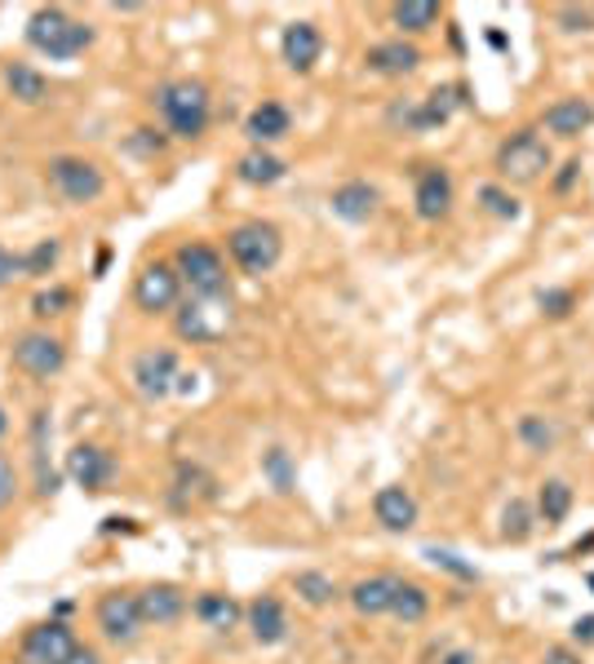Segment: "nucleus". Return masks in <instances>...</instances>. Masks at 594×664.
<instances>
[{
	"label": "nucleus",
	"mask_w": 594,
	"mask_h": 664,
	"mask_svg": "<svg viewBox=\"0 0 594 664\" xmlns=\"http://www.w3.org/2000/svg\"><path fill=\"white\" fill-rule=\"evenodd\" d=\"M28 45L36 54H45V58H59V63L63 58H81L94 45V28L81 23V19H72L67 10L50 6V10H36L28 19Z\"/></svg>",
	"instance_id": "1"
},
{
	"label": "nucleus",
	"mask_w": 594,
	"mask_h": 664,
	"mask_svg": "<svg viewBox=\"0 0 594 664\" xmlns=\"http://www.w3.org/2000/svg\"><path fill=\"white\" fill-rule=\"evenodd\" d=\"M156 107L173 138H200L209 129V89L200 81H165L156 89Z\"/></svg>",
	"instance_id": "2"
},
{
	"label": "nucleus",
	"mask_w": 594,
	"mask_h": 664,
	"mask_svg": "<svg viewBox=\"0 0 594 664\" xmlns=\"http://www.w3.org/2000/svg\"><path fill=\"white\" fill-rule=\"evenodd\" d=\"M235 323V310H231V292H218V297H187L182 310L173 314V328L182 342H195V346H209L218 338H226Z\"/></svg>",
	"instance_id": "3"
},
{
	"label": "nucleus",
	"mask_w": 594,
	"mask_h": 664,
	"mask_svg": "<svg viewBox=\"0 0 594 664\" xmlns=\"http://www.w3.org/2000/svg\"><path fill=\"white\" fill-rule=\"evenodd\" d=\"M226 248H231V257L244 275H266L284 257V235L271 222H244L226 235Z\"/></svg>",
	"instance_id": "4"
},
{
	"label": "nucleus",
	"mask_w": 594,
	"mask_h": 664,
	"mask_svg": "<svg viewBox=\"0 0 594 664\" xmlns=\"http://www.w3.org/2000/svg\"><path fill=\"white\" fill-rule=\"evenodd\" d=\"M545 169H550V147H545V138H541L537 129H519V133H510V138L497 147V173H501L506 182L528 186V182H537Z\"/></svg>",
	"instance_id": "5"
},
{
	"label": "nucleus",
	"mask_w": 594,
	"mask_h": 664,
	"mask_svg": "<svg viewBox=\"0 0 594 664\" xmlns=\"http://www.w3.org/2000/svg\"><path fill=\"white\" fill-rule=\"evenodd\" d=\"M45 178H50V186H54L67 204H94V200L107 191L103 169H98L94 160H85V156H54L50 169H45Z\"/></svg>",
	"instance_id": "6"
},
{
	"label": "nucleus",
	"mask_w": 594,
	"mask_h": 664,
	"mask_svg": "<svg viewBox=\"0 0 594 664\" xmlns=\"http://www.w3.org/2000/svg\"><path fill=\"white\" fill-rule=\"evenodd\" d=\"M173 270L191 288V297H218V292H226V261L209 244H182Z\"/></svg>",
	"instance_id": "7"
},
{
	"label": "nucleus",
	"mask_w": 594,
	"mask_h": 664,
	"mask_svg": "<svg viewBox=\"0 0 594 664\" xmlns=\"http://www.w3.org/2000/svg\"><path fill=\"white\" fill-rule=\"evenodd\" d=\"M10 355H14V368H23L36 382H50L67 368V351L59 338H50V332H23V338H14Z\"/></svg>",
	"instance_id": "8"
},
{
	"label": "nucleus",
	"mask_w": 594,
	"mask_h": 664,
	"mask_svg": "<svg viewBox=\"0 0 594 664\" xmlns=\"http://www.w3.org/2000/svg\"><path fill=\"white\" fill-rule=\"evenodd\" d=\"M76 651L81 642L63 620H41L23 638V664H67Z\"/></svg>",
	"instance_id": "9"
},
{
	"label": "nucleus",
	"mask_w": 594,
	"mask_h": 664,
	"mask_svg": "<svg viewBox=\"0 0 594 664\" xmlns=\"http://www.w3.org/2000/svg\"><path fill=\"white\" fill-rule=\"evenodd\" d=\"M178 292H182V279H178V270L165 266V261H147V266L138 270V279H134V301H138V310H147V314L173 310V306H178Z\"/></svg>",
	"instance_id": "10"
},
{
	"label": "nucleus",
	"mask_w": 594,
	"mask_h": 664,
	"mask_svg": "<svg viewBox=\"0 0 594 664\" xmlns=\"http://www.w3.org/2000/svg\"><path fill=\"white\" fill-rule=\"evenodd\" d=\"M178 377H182V368H178L173 351H142L134 360V386L142 399H169Z\"/></svg>",
	"instance_id": "11"
},
{
	"label": "nucleus",
	"mask_w": 594,
	"mask_h": 664,
	"mask_svg": "<svg viewBox=\"0 0 594 664\" xmlns=\"http://www.w3.org/2000/svg\"><path fill=\"white\" fill-rule=\"evenodd\" d=\"M112 474H116V461H112L107 448H98V443H76V448L67 452V479H72L81 492H103V488L112 483Z\"/></svg>",
	"instance_id": "12"
},
{
	"label": "nucleus",
	"mask_w": 594,
	"mask_h": 664,
	"mask_svg": "<svg viewBox=\"0 0 594 664\" xmlns=\"http://www.w3.org/2000/svg\"><path fill=\"white\" fill-rule=\"evenodd\" d=\"M98 629L112 642H134L142 633V611H138V593H103L98 598Z\"/></svg>",
	"instance_id": "13"
},
{
	"label": "nucleus",
	"mask_w": 594,
	"mask_h": 664,
	"mask_svg": "<svg viewBox=\"0 0 594 664\" xmlns=\"http://www.w3.org/2000/svg\"><path fill=\"white\" fill-rule=\"evenodd\" d=\"M413 204H417V217H426V222L448 217V208H453V178H448V169H439V164H422V173H417V191H413Z\"/></svg>",
	"instance_id": "14"
},
{
	"label": "nucleus",
	"mask_w": 594,
	"mask_h": 664,
	"mask_svg": "<svg viewBox=\"0 0 594 664\" xmlns=\"http://www.w3.org/2000/svg\"><path fill=\"white\" fill-rule=\"evenodd\" d=\"M279 54H284V63H288L293 72H311V67L320 63V54H325L320 28H316V23H288L284 36H279Z\"/></svg>",
	"instance_id": "15"
},
{
	"label": "nucleus",
	"mask_w": 594,
	"mask_h": 664,
	"mask_svg": "<svg viewBox=\"0 0 594 664\" xmlns=\"http://www.w3.org/2000/svg\"><path fill=\"white\" fill-rule=\"evenodd\" d=\"M138 611H142V624H178L182 611H187V593L178 585H147L138 593Z\"/></svg>",
	"instance_id": "16"
},
{
	"label": "nucleus",
	"mask_w": 594,
	"mask_h": 664,
	"mask_svg": "<svg viewBox=\"0 0 594 664\" xmlns=\"http://www.w3.org/2000/svg\"><path fill=\"white\" fill-rule=\"evenodd\" d=\"M248 629H253V638H257L262 646H279V642L288 638V615H284L279 598H271V593L253 598V602H248Z\"/></svg>",
	"instance_id": "17"
},
{
	"label": "nucleus",
	"mask_w": 594,
	"mask_h": 664,
	"mask_svg": "<svg viewBox=\"0 0 594 664\" xmlns=\"http://www.w3.org/2000/svg\"><path fill=\"white\" fill-rule=\"evenodd\" d=\"M378 186H369V182H342L338 191H333V213L342 217V222H351V226H360V222H369L373 213H378Z\"/></svg>",
	"instance_id": "18"
},
{
	"label": "nucleus",
	"mask_w": 594,
	"mask_h": 664,
	"mask_svg": "<svg viewBox=\"0 0 594 664\" xmlns=\"http://www.w3.org/2000/svg\"><path fill=\"white\" fill-rule=\"evenodd\" d=\"M373 514H378V523L386 527V532H409L413 523H417V501L404 492V488H382L378 496H373Z\"/></svg>",
	"instance_id": "19"
},
{
	"label": "nucleus",
	"mask_w": 594,
	"mask_h": 664,
	"mask_svg": "<svg viewBox=\"0 0 594 664\" xmlns=\"http://www.w3.org/2000/svg\"><path fill=\"white\" fill-rule=\"evenodd\" d=\"M364 63H369V72H378V76H409V72H417L422 50L409 45V41H386V45H373Z\"/></svg>",
	"instance_id": "20"
},
{
	"label": "nucleus",
	"mask_w": 594,
	"mask_h": 664,
	"mask_svg": "<svg viewBox=\"0 0 594 664\" xmlns=\"http://www.w3.org/2000/svg\"><path fill=\"white\" fill-rule=\"evenodd\" d=\"M590 125H594V107L585 98H563V103H554L545 111V129L554 138H581Z\"/></svg>",
	"instance_id": "21"
},
{
	"label": "nucleus",
	"mask_w": 594,
	"mask_h": 664,
	"mask_svg": "<svg viewBox=\"0 0 594 664\" xmlns=\"http://www.w3.org/2000/svg\"><path fill=\"white\" fill-rule=\"evenodd\" d=\"M288 129H293V116H288V107H279V103H262V107H253L248 120H244V133H248V142H257V147L279 142Z\"/></svg>",
	"instance_id": "22"
},
{
	"label": "nucleus",
	"mask_w": 594,
	"mask_h": 664,
	"mask_svg": "<svg viewBox=\"0 0 594 664\" xmlns=\"http://www.w3.org/2000/svg\"><path fill=\"white\" fill-rule=\"evenodd\" d=\"M395 585L400 576H369L351 589V602L360 615H391V602H395Z\"/></svg>",
	"instance_id": "23"
},
{
	"label": "nucleus",
	"mask_w": 594,
	"mask_h": 664,
	"mask_svg": "<svg viewBox=\"0 0 594 664\" xmlns=\"http://www.w3.org/2000/svg\"><path fill=\"white\" fill-rule=\"evenodd\" d=\"M191 611H195V620L204 624V629H218V633H231L235 624H240V602L235 598H226V593H200L195 602H191Z\"/></svg>",
	"instance_id": "24"
},
{
	"label": "nucleus",
	"mask_w": 594,
	"mask_h": 664,
	"mask_svg": "<svg viewBox=\"0 0 594 664\" xmlns=\"http://www.w3.org/2000/svg\"><path fill=\"white\" fill-rule=\"evenodd\" d=\"M462 94H466V89H435V94H426L422 107L409 111V125H413V129H435V125H444V120L466 103Z\"/></svg>",
	"instance_id": "25"
},
{
	"label": "nucleus",
	"mask_w": 594,
	"mask_h": 664,
	"mask_svg": "<svg viewBox=\"0 0 594 664\" xmlns=\"http://www.w3.org/2000/svg\"><path fill=\"white\" fill-rule=\"evenodd\" d=\"M6 85H10V94H14L23 107H36V103L50 98V76L36 72V67H28V63H10V67H6Z\"/></svg>",
	"instance_id": "26"
},
{
	"label": "nucleus",
	"mask_w": 594,
	"mask_h": 664,
	"mask_svg": "<svg viewBox=\"0 0 594 664\" xmlns=\"http://www.w3.org/2000/svg\"><path fill=\"white\" fill-rule=\"evenodd\" d=\"M235 173H240V182H248V186H275V182L288 173V164H284L279 156H271V151L253 147L248 156H240Z\"/></svg>",
	"instance_id": "27"
},
{
	"label": "nucleus",
	"mask_w": 594,
	"mask_h": 664,
	"mask_svg": "<svg viewBox=\"0 0 594 664\" xmlns=\"http://www.w3.org/2000/svg\"><path fill=\"white\" fill-rule=\"evenodd\" d=\"M391 19H395L400 32L417 36V32H431L439 23V6H435V0H404V6L391 10Z\"/></svg>",
	"instance_id": "28"
},
{
	"label": "nucleus",
	"mask_w": 594,
	"mask_h": 664,
	"mask_svg": "<svg viewBox=\"0 0 594 664\" xmlns=\"http://www.w3.org/2000/svg\"><path fill=\"white\" fill-rule=\"evenodd\" d=\"M426 611H431V598H426V589H422V585H413V580H400V585H395L391 615H400L404 624H417Z\"/></svg>",
	"instance_id": "29"
},
{
	"label": "nucleus",
	"mask_w": 594,
	"mask_h": 664,
	"mask_svg": "<svg viewBox=\"0 0 594 664\" xmlns=\"http://www.w3.org/2000/svg\"><path fill=\"white\" fill-rule=\"evenodd\" d=\"M45 435H50V413L41 408L36 421H32V448H36V492L41 496H54L59 492V479L45 470Z\"/></svg>",
	"instance_id": "30"
},
{
	"label": "nucleus",
	"mask_w": 594,
	"mask_h": 664,
	"mask_svg": "<svg viewBox=\"0 0 594 664\" xmlns=\"http://www.w3.org/2000/svg\"><path fill=\"white\" fill-rule=\"evenodd\" d=\"M293 589L303 593L311 607H325V602L338 598V585H333L325 571H297V576H293Z\"/></svg>",
	"instance_id": "31"
},
{
	"label": "nucleus",
	"mask_w": 594,
	"mask_h": 664,
	"mask_svg": "<svg viewBox=\"0 0 594 664\" xmlns=\"http://www.w3.org/2000/svg\"><path fill=\"white\" fill-rule=\"evenodd\" d=\"M568 510H572V488L559 483V479H550V483L541 488V518H545V523H563Z\"/></svg>",
	"instance_id": "32"
},
{
	"label": "nucleus",
	"mask_w": 594,
	"mask_h": 664,
	"mask_svg": "<svg viewBox=\"0 0 594 664\" xmlns=\"http://www.w3.org/2000/svg\"><path fill=\"white\" fill-rule=\"evenodd\" d=\"M262 470H266V479L275 483V492H293V465H288V452H284V448H271V452L262 457Z\"/></svg>",
	"instance_id": "33"
},
{
	"label": "nucleus",
	"mask_w": 594,
	"mask_h": 664,
	"mask_svg": "<svg viewBox=\"0 0 594 664\" xmlns=\"http://www.w3.org/2000/svg\"><path fill=\"white\" fill-rule=\"evenodd\" d=\"M67 306H72V292H67V288H45V292L32 297V314H36V319H54V314H63Z\"/></svg>",
	"instance_id": "34"
},
{
	"label": "nucleus",
	"mask_w": 594,
	"mask_h": 664,
	"mask_svg": "<svg viewBox=\"0 0 594 664\" xmlns=\"http://www.w3.org/2000/svg\"><path fill=\"white\" fill-rule=\"evenodd\" d=\"M59 239H41L32 253H23V266H28V275H50V266L59 261Z\"/></svg>",
	"instance_id": "35"
},
{
	"label": "nucleus",
	"mask_w": 594,
	"mask_h": 664,
	"mask_svg": "<svg viewBox=\"0 0 594 664\" xmlns=\"http://www.w3.org/2000/svg\"><path fill=\"white\" fill-rule=\"evenodd\" d=\"M479 200H484V204H488V213H497L501 222H515V217H519V204H515L501 186H479Z\"/></svg>",
	"instance_id": "36"
},
{
	"label": "nucleus",
	"mask_w": 594,
	"mask_h": 664,
	"mask_svg": "<svg viewBox=\"0 0 594 664\" xmlns=\"http://www.w3.org/2000/svg\"><path fill=\"white\" fill-rule=\"evenodd\" d=\"M528 532H532L528 505H523V501H510V510H506V540H528Z\"/></svg>",
	"instance_id": "37"
},
{
	"label": "nucleus",
	"mask_w": 594,
	"mask_h": 664,
	"mask_svg": "<svg viewBox=\"0 0 594 664\" xmlns=\"http://www.w3.org/2000/svg\"><path fill=\"white\" fill-rule=\"evenodd\" d=\"M572 301H576V297H572L568 288H550V292H541V297H537L541 314H550V319H563V314L572 310Z\"/></svg>",
	"instance_id": "38"
},
{
	"label": "nucleus",
	"mask_w": 594,
	"mask_h": 664,
	"mask_svg": "<svg viewBox=\"0 0 594 664\" xmlns=\"http://www.w3.org/2000/svg\"><path fill=\"white\" fill-rule=\"evenodd\" d=\"M14 492H19V474H14L10 457L0 452V510H6V505H14Z\"/></svg>",
	"instance_id": "39"
},
{
	"label": "nucleus",
	"mask_w": 594,
	"mask_h": 664,
	"mask_svg": "<svg viewBox=\"0 0 594 664\" xmlns=\"http://www.w3.org/2000/svg\"><path fill=\"white\" fill-rule=\"evenodd\" d=\"M519 435H523V439H528L532 448H541V452H545V448L554 443V430H550V426H541L537 417H523V426H519Z\"/></svg>",
	"instance_id": "40"
},
{
	"label": "nucleus",
	"mask_w": 594,
	"mask_h": 664,
	"mask_svg": "<svg viewBox=\"0 0 594 664\" xmlns=\"http://www.w3.org/2000/svg\"><path fill=\"white\" fill-rule=\"evenodd\" d=\"M426 558L435 563V567H448L453 576H462V580H475V567H466L457 554H448V549H426Z\"/></svg>",
	"instance_id": "41"
},
{
	"label": "nucleus",
	"mask_w": 594,
	"mask_h": 664,
	"mask_svg": "<svg viewBox=\"0 0 594 664\" xmlns=\"http://www.w3.org/2000/svg\"><path fill=\"white\" fill-rule=\"evenodd\" d=\"M19 275H28L23 257H19V253H6V248H0V283H10V279H19Z\"/></svg>",
	"instance_id": "42"
},
{
	"label": "nucleus",
	"mask_w": 594,
	"mask_h": 664,
	"mask_svg": "<svg viewBox=\"0 0 594 664\" xmlns=\"http://www.w3.org/2000/svg\"><path fill=\"white\" fill-rule=\"evenodd\" d=\"M559 23H568V32H590L594 14L590 10H559Z\"/></svg>",
	"instance_id": "43"
},
{
	"label": "nucleus",
	"mask_w": 594,
	"mask_h": 664,
	"mask_svg": "<svg viewBox=\"0 0 594 664\" xmlns=\"http://www.w3.org/2000/svg\"><path fill=\"white\" fill-rule=\"evenodd\" d=\"M134 151H165V138L156 133V129H134Z\"/></svg>",
	"instance_id": "44"
},
{
	"label": "nucleus",
	"mask_w": 594,
	"mask_h": 664,
	"mask_svg": "<svg viewBox=\"0 0 594 664\" xmlns=\"http://www.w3.org/2000/svg\"><path fill=\"white\" fill-rule=\"evenodd\" d=\"M545 664H581V655L568 651V646H550V651H545Z\"/></svg>",
	"instance_id": "45"
},
{
	"label": "nucleus",
	"mask_w": 594,
	"mask_h": 664,
	"mask_svg": "<svg viewBox=\"0 0 594 664\" xmlns=\"http://www.w3.org/2000/svg\"><path fill=\"white\" fill-rule=\"evenodd\" d=\"M572 638H576V642H594V615H581V620L572 624Z\"/></svg>",
	"instance_id": "46"
},
{
	"label": "nucleus",
	"mask_w": 594,
	"mask_h": 664,
	"mask_svg": "<svg viewBox=\"0 0 594 664\" xmlns=\"http://www.w3.org/2000/svg\"><path fill=\"white\" fill-rule=\"evenodd\" d=\"M576 173H581V164H576V160H568V164H563V173H559V182H554V186H559V191H568V186H572V182H576Z\"/></svg>",
	"instance_id": "47"
},
{
	"label": "nucleus",
	"mask_w": 594,
	"mask_h": 664,
	"mask_svg": "<svg viewBox=\"0 0 594 664\" xmlns=\"http://www.w3.org/2000/svg\"><path fill=\"white\" fill-rule=\"evenodd\" d=\"M67 664H103V660H98V651H89V646H81V651H76V655L67 660Z\"/></svg>",
	"instance_id": "48"
},
{
	"label": "nucleus",
	"mask_w": 594,
	"mask_h": 664,
	"mask_svg": "<svg viewBox=\"0 0 594 664\" xmlns=\"http://www.w3.org/2000/svg\"><path fill=\"white\" fill-rule=\"evenodd\" d=\"M439 664H475V655H470V651H448Z\"/></svg>",
	"instance_id": "49"
},
{
	"label": "nucleus",
	"mask_w": 594,
	"mask_h": 664,
	"mask_svg": "<svg viewBox=\"0 0 594 664\" xmlns=\"http://www.w3.org/2000/svg\"><path fill=\"white\" fill-rule=\"evenodd\" d=\"M191 390H195V377H191V373H182V377H178V386H173V395H191Z\"/></svg>",
	"instance_id": "50"
},
{
	"label": "nucleus",
	"mask_w": 594,
	"mask_h": 664,
	"mask_svg": "<svg viewBox=\"0 0 594 664\" xmlns=\"http://www.w3.org/2000/svg\"><path fill=\"white\" fill-rule=\"evenodd\" d=\"M107 261H112V248H103V253H98V266H94V275H98V279H103V270H107Z\"/></svg>",
	"instance_id": "51"
},
{
	"label": "nucleus",
	"mask_w": 594,
	"mask_h": 664,
	"mask_svg": "<svg viewBox=\"0 0 594 664\" xmlns=\"http://www.w3.org/2000/svg\"><path fill=\"white\" fill-rule=\"evenodd\" d=\"M10 435V417H6V408H0V439Z\"/></svg>",
	"instance_id": "52"
}]
</instances>
